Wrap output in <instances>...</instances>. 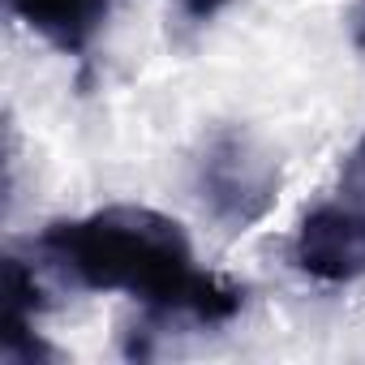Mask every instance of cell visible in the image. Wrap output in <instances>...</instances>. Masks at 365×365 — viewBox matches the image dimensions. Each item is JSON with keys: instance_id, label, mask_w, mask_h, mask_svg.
<instances>
[{"instance_id": "5b68a950", "label": "cell", "mask_w": 365, "mask_h": 365, "mask_svg": "<svg viewBox=\"0 0 365 365\" xmlns=\"http://www.w3.org/2000/svg\"><path fill=\"white\" fill-rule=\"evenodd\" d=\"M339 198L365 211V133L356 138V146H352L348 159H344V172H339Z\"/></svg>"}, {"instance_id": "7a4b0ae2", "label": "cell", "mask_w": 365, "mask_h": 365, "mask_svg": "<svg viewBox=\"0 0 365 365\" xmlns=\"http://www.w3.org/2000/svg\"><path fill=\"white\" fill-rule=\"evenodd\" d=\"M198 194L220 228L245 232L275 207L279 159L254 133L220 129L198 159Z\"/></svg>"}, {"instance_id": "8992f818", "label": "cell", "mask_w": 365, "mask_h": 365, "mask_svg": "<svg viewBox=\"0 0 365 365\" xmlns=\"http://www.w3.org/2000/svg\"><path fill=\"white\" fill-rule=\"evenodd\" d=\"M224 5H232V0H176V9L185 22H211Z\"/></svg>"}, {"instance_id": "277c9868", "label": "cell", "mask_w": 365, "mask_h": 365, "mask_svg": "<svg viewBox=\"0 0 365 365\" xmlns=\"http://www.w3.org/2000/svg\"><path fill=\"white\" fill-rule=\"evenodd\" d=\"M9 5L35 35H43L52 48L78 56L99 35L112 0H9Z\"/></svg>"}, {"instance_id": "6da1fadb", "label": "cell", "mask_w": 365, "mask_h": 365, "mask_svg": "<svg viewBox=\"0 0 365 365\" xmlns=\"http://www.w3.org/2000/svg\"><path fill=\"white\" fill-rule=\"evenodd\" d=\"M39 250L82 288L129 292L155 314L228 322L241 309V288L198 271L180 224L150 207H103L86 220H56L43 228Z\"/></svg>"}, {"instance_id": "3957f363", "label": "cell", "mask_w": 365, "mask_h": 365, "mask_svg": "<svg viewBox=\"0 0 365 365\" xmlns=\"http://www.w3.org/2000/svg\"><path fill=\"white\" fill-rule=\"evenodd\" d=\"M297 267L318 284H352L365 275V211L352 202H327L309 211L292 245Z\"/></svg>"}]
</instances>
